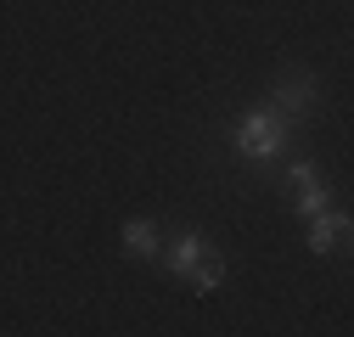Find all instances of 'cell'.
I'll return each mask as SVG.
<instances>
[{"mask_svg": "<svg viewBox=\"0 0 354 337\" xmlns=\"http://www.w3.org/2000/svg\"><path fill=\"white\" fill-rule=\"evenodd\" d=\"M292 130H298L292 118H281L276 107H259V113H248V118L236 124V152H242L248 163H276V157L287 152Z\"/></svg>", "mask_w": 354, "mask_h": 337, "instance_id": "obj_1", "label": "cell"}, {"mask_svg": "<svg viewBox=\"0 0 354 337\" xmlns=\"http://www.w3.org/2000/svg\"><path fill=\"white\" fill-rule=\"evenodd\" d=\"M315 102H321V79L309 73V68H287L270 90H264V107H276V113L292 118V124H309V118H315Z\"/></svg>", "mask_w": 354, "mask_h": 337, "instance_id": "obj_2", "label": "cell"}, {"mask_svg": "<svg viewBox=\"0 0 354 337\" xmlns=\"http://www.w3.org/2000/svg\"><path fill=\"white\" fill-rule=\"evenodd\" d=\"M343 236H348V214H343V208H321V214H309V253H315V259L337 253Z\"/></svg>", "mask_w": 354, "mask_h": 337, "instance_id": "obj_3", "label": "cell"}, {"mask_svg": "<svg viewBox=\"0 0 354 337\" xmlns=\"http://www.w3.org/2000/svg\"><path fill=\"white\" fill-rule=\"evenodd\" d=\"M203 253H208V247H203V236H197V231H180V236H169V247H163V270H169L174 281H186V276H192V264L203 259Z\"/></svg>", "mask_w": 354, "mask_h": 337, "instance_id": "obj_4", "label": "cell"}, {"mask_svg": "<svg viewBox=\"0 0 354 337\" xmlns=\"http://www.w3.org/2000/svg\"><path fill=\"white\" fill-rule=\"evenodd\" d=\"M118 242H124V253H129V259H152V253L163 247V236H158V225H152V220H124Z\"/></svg>", "mask_w": 354, "mask_h": 337, "instance_id": "obj_5", "label": "cell"}, {"mask_svg": "<svg viewBox=\"0 0 354 337\" xmlns=\"http://www.w3.org/2000/svg\"><path fill=\"white\" fill-rule=\"evenodd\" d=\"M192 292H197V298H208V292H219V281H225V259H219V253H203V259L192 264Z\"/></svg>", "mask_w": 354, "mask_h": 337, "instance_id": "obj_6", "label": "cell"}, {"mask_svg": "<svg viewBox=\"0 0 354 337\" xmlns=\"http://www.w3.org/2000/svg\"><path fill=\"white\" fill-rule=\"evenodd\" d=\"M321 208H332V191H326V180H321V175L298 180V214L309 220V214H321Z\"/></svg>", "mask_w": 354, "mask_h": 337, "instance_id": "obj_7", "label": "cell"}]
</instances>
